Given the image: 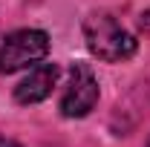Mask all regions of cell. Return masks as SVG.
<instances>
[{"label":"cell","mask_w":150,"mask_h":147,"mask_svg":"<svg viewBox=\"0 0 150 147\" xmlns=\"http://www.w3.org/2000/svg\"><path fill=\"white\" fill-rule=\"evenodd\" d=\"M98 104V81L87 64H72L69 81L61 95V112L67 118H84Z\"/></svg>","instance_id":"cell-3"},{"label":"cell","mask_w":150,"mask_h":147,"mask_svg":"<svg viewBox=\"0 0 150 147\" xmlns=\"http://www.w3.org/2000/svg\"><path fill=\"white\" fill-rule=\"evenodd\" d=\"M0 147H20V144L12 141V139H3V136H0Z\"/></svg>","instance_id":"cell-5"},{"label":"cell","mask_w":150,"mask_h":147,"mask_svg":"<svg viewBox=\"0 0 150 147\" xmlns=\"http://www.w3.org/2000/svg\"><path fill=\"white\" fill-rule=\"evenodd\" d=\"M84 40L98 61L121 64L136 55V37L112 18L110 12H93L84 20Z\"/></svg>","instance_id":"cell-1"},{"label":"cell","mask_w":150,"mask_h":147,"mask_svg":"<svg viewBox=\"0 0 150 147\" xmlns=\"http://www.w3.org/2000/svg\"><path fill=\"white\" fill-rule=\"evenodd\" d=\"M58 75H61V69L55 64H35L29 69V75L15 87V101L18 104H40L43 98L52 95Z\"/></svg>","instance_id":"cell-4"},{"label":"cell","mask_w":150,"mask_h":147,"mask_svg":"<svg viewBox=\"0 0 150 147\" xmlns=\"http://www.w3.org/2000/svg\"><path fill=\"white\" fill-rule=\"evenodd\" d=\"M49 55V35L40 29H18L0 40V72H18L35 66Z\"/></svg>","instance_id":"cell-2"},{"label":"cell","mask_w":150,"mask_h":147,"mask_svg":"<svg viewBox=\"0 0 150 147\" xmlns=\"http://www.w3.org/2000/svg\"><path fill=\"white\" fill-rule=\"evenodd\" d=\"M147 147H150V139H147Z\"/></svg>","instance_id":"cell-6"}]
</instances>
